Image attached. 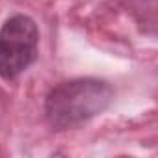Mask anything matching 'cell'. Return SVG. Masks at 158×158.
<instances>
[{
  "label": "cell",
  "mask_w": 158,
  "mask_h": 158,
  "mask_svg": "<svg viewBox=\"0 0 158 158\" xmlns=\"http://www.w3.org/2000/svg\"><path fill=\"white\" fill-rule=\"evenodd\" d=\"M114 101V89L99 78H73L54 86L45 99V119L52 130L76 128L101 115Z\"/></svg>",
  "instance_id": "cell-1"
},
{
  "label": "cell",
  "mask_w": 158,
  "mask_h": 158,
  "mask_svg": "<svg viewBox=\"0 0 158 158\" xmlns=\"http://www.w3.org/2000/svg\"><path fill=\"white\" fill-rule=\"evenodd\" d=\"M39 30L32 17L11 15L0 28V78L11 82L19 78L35 60Z\"/></svg>",
  "instance_id": "cell-2"
},
{
  "label": "cell",
  "mask_w": 158,
  "mask_h": 158,
  "mask_svg": "<svg viewBox=\"0 0 158 158\" xmlns=\"http://www.w3.org/2000/svg\"><path fill=\"white\" fill-rule=\"evenodd\" d=\"M123 4L141 30L152 35L156 30V0H123Z\"/></svg>",
  "instance_id": "cell-3"
}]
</instances>
